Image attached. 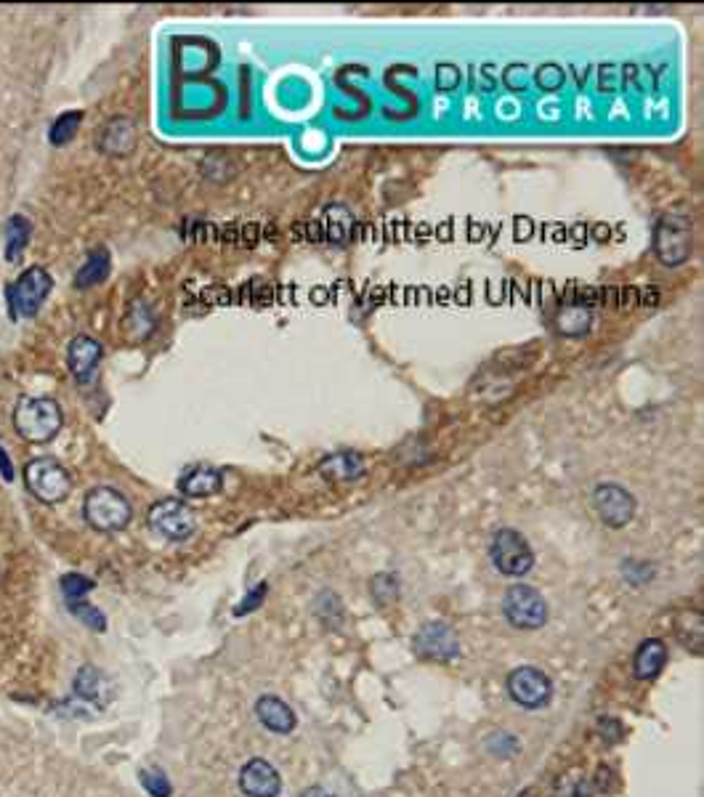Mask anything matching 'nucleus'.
I'll use <instances>...</instances> for the list:
<instances>
[{
	"label": "nucleus",
	"instance_id": "72a5a7b5",
	"mask_svg": "<svg viewBox=\"0 0 704 797\" xmlns=\"http://www.w3.org/2000/svg\"><path fill=\"white\" fill-rule=\"evenodd\" d=\"M301 797H335L333 792L322 790V787H309V790H303Z\"/></svg>",
	"mask_w": 704,
	"mask_h": 797
},
{
	"label": "nucleus",
	"instance_id": "6e6552de",
	"mask_svg": "<svg viewBox=\"0 0 704 797\" xmlns=\"http://www.w3.org/2000/svg\"><path fill=\"white\" fill-rule=\"evenodd\" d=\"M147 521L157 534H163L165 540L173 542L192 537L194 529H197V516L181 500H160V503H155L149 508Z\"/></svg>",
	"mask_w": 704,
	"mask_h": 797
},
{
	"label": "nucleus",
	"instance_id": "a878e982",
	"mask_svg": "<svg viewBox=\"0 0 704 797\" xmlns=\"http://www.w3.org/2000/svg\"><path fill=\"white\" fill-rule=\"evenodd\" d=\"M139 776H141V787H144L152 797H171L173 787L171 782H168V776H165L160 768H144Z\"/></svg>",
	"mask_w": 704,
	"mask_h": 797
},
{
	"label": "nucleus",
	"instance_id": "20e7f679",
	"mask_svg": "<svg viewBox=\"0 0 704 797\" xmlns=\"http://www.w3.org/2000/svg\"><path fill=\"white\" fill-rule=\"evenodd\" d=\"M51 287H54V279L43 266L24 269L8 287V309L16 319L35 317L51 295Z\"/></svg>",
	"mask_w": 704,
	"mask_h": 797
},
{
	"label": "nucleus",
	"instance_id": "f03ea898",
	"mask_svg": "<svg viewBox=\"0 0 704 797\" xmlns=\"http://www.w3.org/2000/svg\"><path fill=\"white\" fill-rule=\"evenodd\" d=\"M83 516L96 532H120L131 524V503L112 487L91 489L83 500Z\"/></svg>",
	"mask_w": 704,
	"mask_h": 797
},
{
	"label": "nucleus",
	"instance_id": "f3484780",
	"mask_svg": "<svg viewBox=\"0 0 704 797\" xmlns=\"http://www.w3.org/2000/svg\"><path fill=\"white\" fill-rule=\"evenodd\" d=\"M364 473V457L359 452H335L319 463V476L327 481H356Z\"/></svg>",
	"mask_w": 704,
	"mask_h": 797
},
{
	"label": "nucleus",
	"instance_id": "f257e3e1",
	"mask_svg": "<svg viewBox=\"0 0 704 797\" xmlns=\"http://www.w3.org/2000/svg\"><path fill=\"white\" fill-rule=\"evenodd\" d=\"M62 407L51 396H24L14 407L16 434L32 444L51 442L62 431Z\"/></svg>",
	"mask_w": 704,
	"mask_h": 797
},
{
	"label": "nucleus",
	"instance_id": "cd10ccee",
	"mask_svg": "<svg viewBox=\"0 0 704 797\" xmlns=\"http://www.w3.org/2000/svg\"><path fill=\"white\" fill-rule=\"evenodd\" d=\"M93 590V580H88V577H83V574H64L62 577V593L67 601H83V596L86 593H91Z\"/></svg>",
	"mask_w": 704,
	"mask_h": 797
},
{
	"label": "nucleus",
	"instance_id": "9b49d317",
	"mask_svg": "<svg viewBox=\"0 0 704 797\" xmlns=\"http://www.w3.org/2000/svg\"><path fill=\"white\" fill-rule=\"evenodd\" d=\"M415 649L420 657L436 659V662H449L460 654V641H457L455 630L444 622H431L423 625L415 635Z\"/></svg>",
	"mask_w": 704,
	"mask_h": 797
},
{
	"label": "nucleus",
	"instance_id": "bb28decb",
	"mask_svg": "<svg viewBox=\"0 0 704 797\" xmlns=\"http://www.w3.org/2000/svg\"><path fill=\"white\" fill-rule=\"evenodd\" d=\"M70 612L75 614L80 622H86L88 627H93L96 633H104V630H107V617H104L96 606L83 604V601H72Z\"/></svg>",
	"mask_w": 704,
	"mask_h": 797
},
{
	"label": "nucleus",
	"instance_id": "412c9836",
	"mask_svg": "<svg viewBox=\"0 0 704 797\" xmlns=\"http://www.w3.org/2000/svg\"><path fill=\"white\" fill-rule=\"evenodd\" d=\"M75 694L93 702H104L107 699V678L101 675L99 667H80L78 678H75Z\"/></svg>",
	"mask_w": 704,
	"mask_h": 797
},
{
	"label": "nucleus",
	"instance_id": "423d86ee",
	"mask_svg": "<svg viewBox=\"0 0 704 797\" xmlns=\"http://www.w3.org/2000/svg\"><path fill=\"white\" fill-rule=\"evenodd\" d=\"M654 253L665 266H681L691 256V221L683 216H662L654 226Z\"/></svg>",
	"mask_w": 704,
	"mask_h": 797
},
{
	"label": "nucleus",
	"instance_id": "4468645a",
	"mask_svg": "<svg viewBox=\"0 0 704 797\" xmlns=\"http://www.w3.org/2000/svg\"><path fill=\"white\" fill-rule=\"evenodd\" d=\"M136 147V125L128 117H115L104 125L99 136V149L104 155L123 157Z\"/></svg>",
	"mask_w": 704,
	"mask_h": 797
},
{
	"label": "nucleus",
	"instance_id": "a211bd4d",
	"mask_svg": "<svg viewBox=\"0 0 704 797\" xmlns=\"http://www.w3.org/2000/svg\"><path fill=\"white\" fill-rule=\"evenodd\" d=\"M667 662V646L659 638H649V641H643L641 646H638V651H635V675L638 678H654V675H659V670L665 667Z\"/></svg>",
	"mask_w": 704,
	"mask_h": 797
},
{
	"label": "nucleus",
	"instance_id": "2eb2a0df",
	"mask_svg": "<svg viewBox=\"0 0 704 797\" xmlns=\"http://www.w3.org/2000/svg\"><path fill=\"white\" fill-rule=\"evenodd\" d=\"M224 487V476L218 468L213 465H194L189 471L181 476L178 481V489L184 492L186 497H210L218 495Z\"/></svg>",
	"mask_w": 704,
	"mask_h": 797
},
{
	"label": "nucleus",
	"instance_id": "0eeeda50",
	"mask_svg": "<svg viewBox=\"0 0 704 797\" xmlns=\"http://www.w3.org/2000/svg\"><path fill=\"white\" fill-rule=\"evenodd\" d=\"M503 612L513 627L519 630H540L548 622V604L540 590L529 585H513L503 598Z\"/></svg>",
	"mask_w": 704,
	"mask_h": 797
},
{
	"label": "nucleus",
	"instance_id": "dca6fc26",
	"mask_svg": "<svg viewBox=\"0 0 704 797\" xmlns=\"http://www.w3.org/2000/svg\"><path fill=\"white\" fill-rule=\"evenodd\" d=\"M256 715L274 734H290L295 728V712L290 710V705H285L279 697H271V694L258 699Z\"/></svg>",
	"mask_w": 704,
	"mask_h": 797
},
{
	"label": "nucleus",
	"instance_id": "473e14b6",
	"mask_svg": "<svg viewBox=\"0 0 704 797\" xmlns=\"http://www.w3.org/2000/svg\"><path fill=\"white\" fill-rule=\"evenodd\" d=\"M0 471H3V479L14 481V468H11V460H8L6 449H0Z\"/></svg>",
	"mask_w": 704,
	"mask_h": 797
},
{
	"label": "nucleus",
	"instance_id": "aec40b11",
	"mask_svg": "<svg viewBox=\"0 0 704 797\" xmlns=\"http://www.w3.org/2000/svg\"><path fill=\"white\" fill-rule=\"evenodd\" d=\"M32 226L30 221L24 216H11L8 218L6 229H3V237H6V261H16L22 256L27 242H30Z\"/></svg>",
	"mask_w": 704,
	"mask_h": 797
},
{
	"label": "nucleus",
	"instance_id": "f8f14e48",
	"mask_svg": "<svg viewBox=\"0 0 704 797\" xmlns=\"http://www.w3.org/2000/svg\"><path fill=\"white\" fill-rule=\"evenodd\" d=\"M240 790L248 797H277L282 790V779L269 760L253 758L242 766Z\"/></svg>",
	"mask_w": 704,
	"mask_h": 797
},
{
	"label": "nucleus",
	"instance_id": "7c9ffc66",
	"mask_svg": "<svg viewBox=\"0 0 704 797\" xmlns=\"http://www.w3.org/2000/svg\"><path fill=\"white\" fill-rule=\"evenodd\" d=\"M266 582H261V585H258L256 590H253V593H248V598H245V601H242L240 606H237V609H234V614H237V617H242V614H248V612H253V609H256L258 604H261V601H264L266 598Z\"/></svg>",
	"mask_w": 704,
	"mask_h": 797
},
{
	"label": "nucleus",
	"instance_id": "b1692460",
	"mask_svg": "<svg viewBox=\"0 0 704 797\" xmlns=\"http://www.w3.org/2000/svg\"><path fill=\"white\" fill-rule=\"evenodd\" d=\"M80 120H83V112H78V109H75V112H64V115L56 117L54 125H51V131H48L51 144H54V147L70 144V141L75 139V133H78Z\"/></svg>",
	"mask_w": 704,
	"mask_h": 797
},
{
	"label": "nucleus",
	"instance_id": "6ab92c4d",
	"mask_svg": "<svg viewBox=\"0 0 704 797\" xmlns=\"http://www.w3.org/2000/svg\"><path fill=\"white\" fill-rule=\"evenodd\" d=\"M109 277V253L107 250H93L91 256L86 258V264L80 266V271L75 274V287L86 290V287L101 285Z\"/></svg>",
	"mask_w": 704,
	"mask_h": 797
},
{
	"label": "nucleus",
	"instance_id": "39448f33",
	"mask_svg": "<svg viewBox=\"0 0 704 797\" xmlns=\"http://www.w3.org/2000/svg\"><path fill=\"white\" fill-rule=\"evenodd\" d=\"M489 556H492L497 572H503L505 577H524L527 572H532L534 566V553L529 548L527 537L516 529H500L492 537Z\"/></svg>",
	"mask_w": 704,
	"mask_h": 797
},
{
	"label": "nucleus",
	"instance_id": "2f4dec72",
	"mask_svg": "<svg viewBox=\"0 0 704 797\" xmlns=\"http://www.w3.org/2000/svg\"><path fill=\"white\" fill-rule=\"evenodd\" d=\"M436 86H439L441 91H452V88L457 86V70L452 64H441L439 75H436Z\"/></svg>",
	"mask_w": 704,
	"mask_h": 797
},
{
	"label": "nucleus",
	"instance_id": "9d476101",
	"mask_svg": "<svg viewBox=\"0 0 704 797\" xmlns=\"http://www.w3.org/2000/svg\"><path fill=\"white\" fill-rule=\"evenodd\" d=\"M593 505L606 527H627L635 516V497L619 484H598L593 492Z\"/></svg>",
	"mask_w": 704,
	"mask_h": 797
},
{
	"label": "nucleus",
	"instance_id": "393cba45",
	"mask_svg": "<svg viewBox=\"0 0 704 797\" xmlns=\"http://www.w3.org/2000/svg\"><path fill=\"white\" fill-rule=\"evenodd\" d=\"M370 590H372V598H375L380 606L394 604L396 598H399V580H396L394 574H386V572L375 574V577H372Z\"/></svg>",
	"mask_w": 704,
	"mask_h": 797
},
{
	"label": "nucleus",
	"instance_id": "5701e85b",
	"mask_svg": "<svg viewBox=\"0 0 704 797\" xmlns=\"http://www.w3.org/2000/svg\"><path fill=\"white\" fill-rule=\"evenodd\" d=\"M590 319H593V314H590L588 306L572 303V306H566V309H561V314H558V330L564 335L588 333Z\"/></svg>",
	"mask_w": 704,
	"mask_h": 797
},
{
	"label": "nucleus",
	"instance_id": "c85d7f7f",
	"mask_svg": "<svg viewBox=\"0 0 704 797\" xmlns=\"http://www.w3.org/2000/svg\"><path fill=\"white\" fill-rule=\"evenodd\" d=\"M484 747H487L492 755L511 758V755H516V752H519V739L511 734H505V731H497V734H492L487 742H484Z\"/></svg>",
	"mask_w": 704,
	"mask_h": 797
},
{
	"label": "nucleus",
	"instance_id": "7ed1b4c3",
	"mask_svg": "<svg viewBox=\"0 0 704 797\" xmlns=\"http://www.w3.org/2000/svg\"><path fill=\"white\" fill-rule=\"evenodd\" d=\"M24 484L30 489L32 497L40 503L56 505L67 500L72 492V479L67 468L54 457H35L24 468Z\"/></svg>",
	"mask_w": 704,
	"mask_h": 797
},
{
	"label": "nucleus",
	"instance_id": "c756f323",
	"mask_svg": "<svg viewBox=\"0 0 704 797\" xmlns=\"http://www.w3.org/2000/svg\"><path fill=\"white\" fill-rule=\"evenodd\" d=\"M534 80H537V86L545 88V91H558V88L564 86V70H561L558 64H542L540 70H537V75H534Z\"/></svg>",
	"mask_w": 704,
	"mask_h": 797
},
{
	"label": "nucleus",
	"instance_id": "ddd939ff",
	"mask_svg": "<svg viewBox=\"0 0 704 797\" xmlns=\"http://www.w3.org/2000/svg\"><path fill=\"white\" fill-rule=\"evenodd\" d=\"M101 343L91 335H75L67 346V364H70V372L75 375L78 383H88L93 378V372L99 367L101 362Z\"/></svg>",
	"mask_w": 704,
	"mask_h": 797
},
{
	"label": "nucleus",
	"instance_id": "4be33fe9",
	"mask_svg": "<svg viewBox=\"0 0 704 797\" xmlns=\"http://www.w3.org/2000/svg\"><path fill=\"white\" fill-rule=\"evenodd\" d=\"M325 234L327 240L333 242H346L351 237V232H354V216H351L349 208H343V205H330V208H325Z\"/></svg>",
	"mask_w": 704,
	"mask_h": 797
},
{
	"label": "nucleus",
	"instance_id": "1a4fd4ad",
	"mask_svg": "<svg viewBox=\"0 0 704 797\" xmlns=\"http://www.w3.org/2000/svg\"><path fill=\"white\" fill-rule=\"evenodd\" d=\"M508 694L516 705L537 710V707L548 705L550 697H553V683L537 667H519L508 678Z\"/></svg>",
	"mask_w": 704,
	"mask_h": 797
}]
</instances>
